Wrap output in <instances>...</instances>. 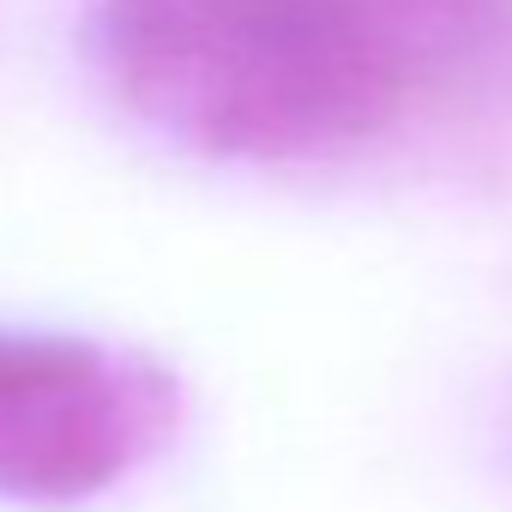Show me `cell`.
Returning a JSON list of instances; mask_svg holds the SVG:
<instances>
[{"label":"cell","instance_id":"2","mask_svg":"<svg viewBox=\"0 0 512 512\" xmlns=\"http://www.w3.org/2000/svg\"><path fill=\"white\" fill-rule=\"evenodd\" d=\"M181 416V380L145 350L0 326V500L85 506L151 470Z\"/></svg>","mask_w":512,"mask_h":512},{"label":"cell","instance_id":"1","mask_svg":"<svg viewBox=\"0 0 512 512\" xmlns=\"http://www.w3.org/2000/svg\"><path fill=\"white\" fill-rule=\"evenodd\" d=\"M91 67L163 145L284 169L362 151L488 43V0H91Z\"/></svg>","mask_w":512,"mask_h":512}]
</instances>
